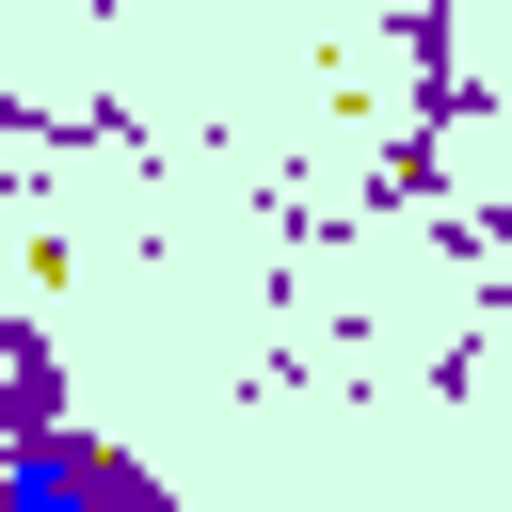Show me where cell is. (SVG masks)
Here are the masks:
<instances>
[{
  "instance_id": "6da1fadb",
  "label": "cell",
  "mask_w": 512,
  "mask_h": 512,
  "mask_svg": "<svg viewBox=\"0 0 512 512\" xmlns=\"http://www.w3.org/2000/svg\"><path fill=\"white\" fill-rule=\"evenodd\" d=\"M0 512H144V480L112 448H64V432H16L0 448Z\"/></svg>"
}]
</instances>
